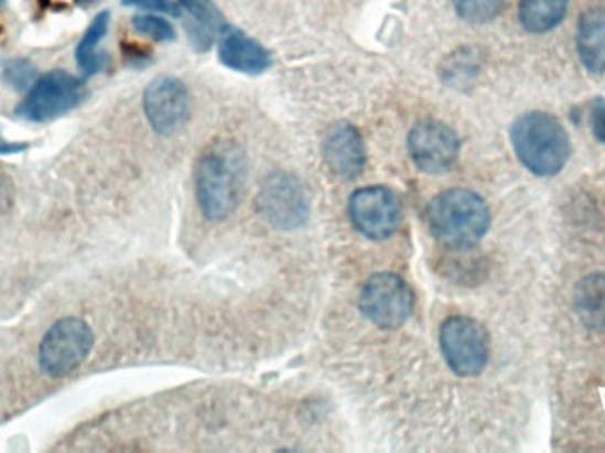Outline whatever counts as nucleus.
Wrapping results in <instances>:
<instances>
[{
	"label": "nucleus",
	"instance_id": "6",
	"mask_svg": "<svg viewBox=\"0 0 605 453\" xmlns=\"http://www.w3.org/2000/svg\"><path fill=\"white\" fill-rule=\"evenodd\" d=\"M84 99V82L64 69H54L34 82L17 114L28 121H52L78 107Z\"/></svg>",
	"mask_w": 605,
	"mask_h": 453
},
{
	"label": "nucleus",
	"instance_id": "17",
	"mask_svg": "<svg viewBox=\"0 0 605 453\" xmlns=\"http://www.w3.org/2000/svg\"><path fill=\"white\" fill-rule=\"evenodd\" d=\"M566 6L569 0H520V23L533 34L552 31L565 19Z\"/></svg>",
	"mask_w": 605,
	"mask_h": 453
},
{
	"label": "nucleus",
	"instance_id": "5",
	"mask_svg": "<svg viewBox=\"0 0 605 453\" xmlns=\"http://www.w3.org/2000/svg\"><path fill=\"white\" fill-rule=\"evenodd\" d=\"M440 342L446 364L457 376H478L489 362V335L475 319L457 315L444 321Z\"/></svg>",
	"mask_w": 605,
	"mask_h": 453
},
{
	"label": "nucleus",
	"instance_id": "9",
	"mask_svg": "<svg viewBox=\"0 0 605 453\" xmlns=\"http://www.w3.org/2000/svg\"><path fill=\"white\" fill-rule=\"evenodd\" d=\"M350 220L370 239L390 238L399 229L402 207L399 198L385 186H367L350 195Z\"/></svg>",
	"mask_w": 605,
	"mask_h": 453
},
{
	"label": "nucleus",
	"instance_id": "2",
	"mask_svg": "<svg viewBox=\"0 0 605 453\" xmlns=\"http://www.w3.org/2000/svg\"><path fill=\"white\" fill-rule=\"evenodd\" d=\"M511 145L520 163L540 177L560 174L572 154L565 126L548 112H528L510 128Z\"/></svg>",
	"mask_w": 605,
	"mask_h": 453
},
{
	"label": "nucleus",
	"instance_id": "18",
	"mask_svg": "<svg viewBox=\"0 0 605 453\" xmlns=\"http://www.w3.org/2000/svg\"><path fill=\"white\" fill-rule=\"evenodd\" d=\"M108 23H110V13L104 11L99 13L86 34L82 37L80 43L77 46V63L78 68L86 77H93L96 73L104 72L107 68L108 57L107 54H99L98 43L104 40L105 34L108 31Z\"/></svg>",
	"mask_w": 605,
	"mask_h": 453
},
{
	"label": "nucleus",
	"instance_id": "24",
	"mask_svg": "<svg viewBox=\"0 0 605 453\" xmlns=\"http://www.w3.org/2000/svg\"><path fill=\"white\" fill-rule=\"evenodd\" d=\"M28 145L20 144V142H10L2 137V131H0V157H8V154H17L25 151Z\"/></svg>",
	"mask_w": 605,
	"mask_h": 453
},
{
	"label": "nucleus",
	"instance_id": "10",
	"mask_svg": "<svg viewBox=\"0 0 605 453\" xmlns=\"http://www.w3.org/2000/svg\"><path fill=\"white\" fill-rule=\"evenodd\" d=\"M409 154L414 165L426 174H443L457 162L461 140L457 133L440 121H422L414 126L408 139Z\"/></svg>",
	"mask_w": 605,
	"mask_h": 453
},
{
	"label": "nucleus",
	"instance_id": "11",
	"mask_svg": "<svg viewBox=\"0 0 605 453\" xmlns=\"http://www.w3.org/2000/svg\"><path fill=\"white\" fill-rule=\"evenodd\" d=\"M144 110L156 133L172 136L188 121V89L180 78H154L144 93Z\"/></svg>",
	"mask_w": 605,
	"mask_h": 453
},
{
	"label": "nucleus",
	"instance_id": "20",
	"mask_svg": "<svg viewBox=\"0 0 605 453\" xmlns=\"http://www.w3.org/2000/svg\"><path fill=\"white\" fill-rule=\"evenodd\" d=\"M131 23H133L134 31L151 37V40L160 41V43H169V41L175 40L174 28L162 17L137 14Z\"/></svg>",
	"mask_w": 605,
	"mask_h": 453
},
{
	"label": "nucleus",
	"instance_id": "15",
	"mask_svg": "<svg viewBox=\"0 0 605 453\" xmlns=\"http://www.w3.org/2000/svg\"><path fill=\"white\" fill-rule=\"evenodd\" d=\"M577 52L587 72L605 73V11H587L581 17Z\"/></svg>",
	"mask_w": 605,
	"mask_h": 453
},
{
	"label": "nucleus",
	"instance_id": "12",
	"mask_svg": "<svg viewBox=\"0 0 605 453\" xmlns=\"http://www.w3.org/2000/svg\"><path fill=\"white\" fill-rule=\"evenodd\" d=\"M365 145L359 131L349 122H336L324 140V158L333 174L355 180L365 166Z\"/></svg>",
	"mask_w": 605,
	"mask_h": 453
},
{
	"label": "nucleus",
	"instance_id": "13",
	"mask_svg": "<svg viewBox=\"0 0 605 453\" xmlns=\"http://www.w3.org/2000/svg\"><path fill=\"white\" fill-rule=\"evenodd\" d=\"M177 10L183 19L190 45L197 52L212 48L216 37H220L225 25L224 14L213 0H177Z\"/></svg>",
	"mask_w": 605,
	"mask_h": 453
},
{
	"label": "nucleus",
	"instance_id": "14",
	"mask_svg": "<svg viewBox=\"0 0 605 453\" xmlns=\"http://www.w3.org/2000/svg\"><path fill=\"white\" fill-rule=\"evenodd\" d=\"M222 63L234 72L259 75L271 66V55L264 46L239 29L225 28L218 45Z\"/></svg>",
	"mask_w": 605,
	"mask_h": 453
},
{
	"label": "nucleus",
	"instance_id": "1",
	"mask_svg": "<svg viewBox=\"0 0 605 453\" xmlns=\"http://www.w3.org/2000/svg\"><path fill=\"white\" fill-rule=\"evenodd\" d=\"M426 224L441 245L452 250H469L482 241L490 225L489 206L478 193L453 188L432 198Z\"/></svg>",
	"mask_w": 605,
	"mask_h": 453
},
{
	"label": "nucleus",
	"instance_id": "4",
	"mask_svg": "<svg viewBox=\"0 0 605 453\" xmlns=\"http://www.w3.org/2000/svg\"><path fill=\"white\" fill-rule=\"evenodd\" d=\"M95 335L82 319H61L46 332L40 346V365L50 377H64L77 370L90 349Z\"/></svg>",
	"mask_w": 605,
	"mask_h": 453
},
{
	"label": "nucleus",
	"instance_id": "22",
	"mask_svg": "<svg viewBox=\"0 0 605 453\" xmlns=\"http://www.w3.org/2000/svg\"><path fill=\"white\" fill-rule=\"evenodd\" d=\"M122 6L180 17V10H177V6L172 0H122Z\"/></svg>",
	"mask_w": 605,
	"mask_h": 453
},
{
	"label": "nucleus",
	"instance_id": "19",
	"mask_svg": "<svg viewBox=\"0 0 605 453\" xmlns=\"http://www.w3.org/2000/svg\"><path fill=\"white\" fill-rule=\"evenodd\" d=\"M452 4L462 20L480 25L501 13L505 0H452Z\"/></svg>",
	"mask_w": 605,
	"mask_h": 453
},
{
	"label": "nucleus",
	"instance_id": "23",
	"mask_svg": "<svg viewBox=\"0 0 605 453\" xmlns=\"http://www.w3.org/2000/svg\"><path fill=\"white\" fill-rule=\"evenodd\" d=\"M592 121L593 136L605 144V99L596 98L592 105Z\"/></svg>",
	"mask_w": 605,
	"mask_h": 453
},
{
	"label": "nucleus",
	"instance_id": "16",
	"mask_svg": "<svg viewBox=\"0 0 605 453\" xmlns=\"http://www.w3.org/2000/svg\"><path fill=\"white\" fill-rule=\"evenodd\" d=\"M574 310L579 321L593 332H605V274L584 277L574 289Z\"/></svg>",
	"mask_w": 605,
	"mask_h": 453
},
{
	"label": "nucleus",
	"instance_id": "3",
	"mask_svg": "<svg viewBox=\"0 0 605 453\" xmlns=\"http://www.w3.org/2000/svg\"><path fill=\"white\" fill-rule=\"evenodd\" d=\"M197 198L202 213L213 222L233 215L241 201L245 158L236 145H222L202 157L197 166Z\"/></svg>",
	"mask_w": 605,
	"mask_h": 453
},
{
	"label": "nucleus",
	"instance_id": "8",
	"mask_svg": "<svg viewBox=\"0 0 605 453\" xmlns=\"http://www.w3.org/2000/svg\"><path fill=\"white\" fill-rule=\"evenodd\" d=\"M260 213L277 229L292 230L309 220L310 204L305 186L296 175L279 171L266 177L260 186Z\"/></svg>",
	"mask_w": 605,
	"mask_h": 453
},
{
	"label": "nucleus",
	"instance_id": "7",
	"mask_svg": "<svg viewBox=\"0 0 605 453\" xmlns=\"http://www.w3.org/2000/svg\"><path fill=\"white\" fill-rule=\"evenodd\" d=\"M413 306V291L393 273L374 274L359 294V309L365 317L382 330L400 328Z\"/></svg>",
	"mask_w": 605,
	"mask_h": 453
},
{
	"label": "nucleus",
	"instance_id": "21",
	"mask_svg": "<svg viewBox=\"0 0 605 453\" xmlns=\"http://www.w3.org/2000/svg\"><path fill=\"white\" fill-rule=\"evenodd\" d=\"M6 77L17 89H25L34 77V68L28 61H14L6 68Z\"/></svg>",
	"mask_w": 605,
	"mask_h": 453
},
{
	"label": "nucleus",
	"instance_id": "25",
	"mask_svg": "<svg viewBox=\"0 0 605 453\" xmlns=\"http://www.w3.org/2000/svg\"><path fill=\"white\" fill-rule=\"evenodd\" d=\"M98 2L99 0H75V4H77L78 8H82V10H89V8L98 4Z\"/></svg>",
	"mask_w": 605,
	"mask_h": 453
}]
</instances>
